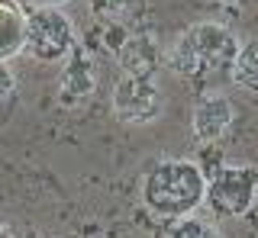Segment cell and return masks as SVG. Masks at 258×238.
<instances>
[{
    "instance_id": "8",
    "label": "cell",
    "mask_w": 258,
    "mask_h": 238,
    "mask_svg": "<svg viewBox=\"0 0 258 238\" xmlns=\"http://www.w3.org/2000/svg\"><path fill=\"white\" fill-rule=\"evenodd\" d=\"M97 90V68H94V58L87 52L75 49L64 58L61 65V74H58V100L75 106V103L87 100L91 93Z\"/></svg>"
},
{
    "instance_id": "10",
    "label": "cell",
    "mask_w": 258,
    "mask_h": 238,
    "mask_svg": "<svg viewBox=\"0 0 258 238\" xmlns=\"http://www.w3.org/2000/svg\"><path fill=\"white\" fill-rule=\"evenodd\" d=\"M26 52V10L13 0H0V61Z\"/></svg>"
},
{
    "instance_id": "11",
    "label": "cell",
    "mask_w": 258,
    "mask_h": 238,
    "mask_svg": "<svg viewBox=\"0 0 258 238\" xmlns=\"http://www.w3.org/2000/svg\"><path fill=\"white\" fill-rule=\"evenodd\" d=\"M229 77H232L236 87H242V90H258V42H245L239 49Z\"/></svg>"
},
{
    "instance_id": "13",
    "label": "cell",
    "mask_w": 258,
    "mask_h": 238,
    "mask_svg": "<svg viewBox=\"0 0 258 238\" xmlns=\"http://www.w3.org/2000/svg\"><path fill=\"white\" fill-rule=\"evenodd\" d=\"M197 164H200V171H204V177L210 180L216 171L226 164V158H223V152L216 145H200V155H197Z\"/></svg>"
},
{
    "instance_id": "2",
    "label": "cell",
    "mask_w": 258,
    "mask_h": 238,
    "mask_svg": "<svg viewBox=\"0 0 258 238\" xmlns=\"http://www.w3.org/2000/svg\"><path fill=\"white\" fill-rule=\"evenodd\" d=\"M239 49L242 42L229 26H223L216 20H204L187 26L174 39L165 61L184 81H210V77L229 74Z\"/></svg>"
},
{
    "instance_id": "9",
    "label": "cell",
    "mask_w": 258,
    "mask_h": 238,
    "mask_svg": "<svg viewBox=\"0 0 258 238\" xmlns=\"http://www.w3.org/2000/svg\"><path fill=\"white\" fill-rule=\"evenodd\" d=\"M91 10L103 26H119L129 33H139L149 17V0H91Z\"/></svg>"
},
{
    "instance_id": "16",
    "label": "cell",
    "mask_w": 258,
    "mask_h": 238,
    "mask_svg": "<svg viewBox=\"0 0 258 238\" xmlns=\"http://www.w3.org/2000/svg\"><path fill=\"white\" fill-rule=\"evenodd\" d=\"M216 4H223V7H236V4H242V0H216Z\"/></svg>"
},
{
    "instance_id": "5",
    "label": "cell",
    "mask_w": 258,
    "mask_h": 238,
    "mask_svg": "<svg viewBox=\"0 0 258 238\" xmlns=\"http://www.w3.org/2000/svg\"><path fill=\"white\" fill-rule=\"evenodd\" d=\"M113 113L126 126H145L155 123L165 109V97H161L155 81H142V77H119L113 84Z\"/></svg>"
},
{
    "instance_id": "3",
    "label": "cell",
    "mask_w": 258,
    "mask_h": 238,
    "mask_svg": "<svg viewBox=\"0 0 258 238\" xmlns=\"http://www.w3.org/2000/svg\"><path fill=\"white\" fill-rule=\"evenodd\" d=\"M75 49L78 33L64 10L32 7L26 13V52L36 61H64Z\"/></svg>"
},
{
    "instance_id": "15",
    "label": "cell",
    "mask_w": 258,
    "mask_h": 238,
    "mask_svg": "<svg viewBox=\"0 0 258 238\" xmlns=\"http://www.w3.org/2000/svg\"><path fill=\"white\" fill-rule=\"evenodd\" d=\"M64 4H71V0H36V7H55V10H61Z\"/></svg>"
},
{
    "instance_id": "1",
    "label": "cell",
    "mask_w": 258,
    "mask_h": 238,
    "mask_svg": "<svg viewBox=\"0 0 258 238\" xmlns=\"http://www.w3.org/2000/svg\"><path fill=\"white\" fill-rule=\"evenodd\" d=\"M207 203V177L190 158H161L142 177V206L158 219H187Z\"/></svg>"
},
{
    "instance_id": "17",
    "label": "cell",
    "mask_w": 258,
    "mask_h": 238,
    "mask_svg": "<svg viewBox=\"0 0 258 238\" xmlns=\"http://www.w3.org/2000/svg\"><path fill=\"white\" fill-rule=\"evenodd\" d=\"M0 238H13V235H10V228H7V225H0Z\"/></svg>"
},
{
    "instance_id": "7",
    "label": "cell",
    "mask_w": 258,
    "mask_h": 238,
    "mask_svg": "<svg viewBox=\"0 0 258 238\" xmlns=\"http://www.w3.org/2000/svg\"><path fill=\"white\" fill-rule=\"evenodd\" d=\"M113 55H116V61H119L123 77L155 81V74L161 68V49H158V42L149 33H129L123 39V45H119Z\"/></svg>"
},
{
    "instance_id": "12",
    "label": "cell",
    "mask_w": 258,
    "mask_h": 238,
    "mask_svg": "<svg viewBox=\"0 0 258 238\" xmlns=\"http://www.w3.org/2000/svg\"><path fill=\"white\" fill-rule=\"evenodd\" d=\"M165 238H223L216 232L213 222L207 219H197V216H187V219H177L171 222V228H168Z\"/></svg>"
},
{
    "instance_id": "14",
    "label": "cell",
    "mask_w": 258,
    "mask_h": 238,
    "mask_svg": "<svg viewBox=\"0 0 258 238\" xmlns=\"http://www.w3.org/2000/svg\"><path fill=\"white\" fill-rule=\"evenodd\" d=\"M13 90H16V74L7 61H0V100L13 97Z\"/></svg>"
},
{
    "instance_id": "4",
    "label": "cell",
    "mask_w": 258,
    "mask_h": 238,
    "mask_svg": "<svg viewBox=\"0 0 258 238\" xmlns=\"http://www.w3.org/2000/svg\"><path fill=\"white\" fill-rule=\"evenodd\" d=\"M258 203V168L252 164H223L207 180V206L216 216H248Z\"/></svg>"
},
{
    "instance_id": "6",
    "label": "cell",
    "mask_w": 258,
    "mask_h": 238,
    "mask_svg": "<svg viewBox=\"0 0 258 238\" xmlns=\"http://www.w3.org/2000/svg\"><path fill=\"white\" fill-rule=\"evenodd\" d=\"M236 123V106L229 97L223 93H207L197 100L190 113V132L200 145H216L220 139H226V132Z\"/></svg>"
}]
</instances>
